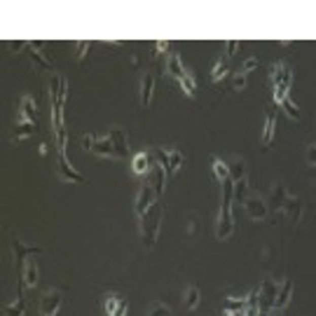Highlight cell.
<instances>
[{"label": "cell", "instance_id": "obj_39", "mask_svg": "<svg viewBox=\"0 0 316 316\" xmlns=\"http://www.w3.org/2000/svg\"><path fill=\"white\" fill-rule=\"evenodd\" d=\"M243 87H246V75L239 71V75H234V80H232V89L239 91V89H243Z\"/></svg>", "mask_w": 316, "mask_h": 316}, {"label": "cell", "instance_id": "obj_41", "mask_svg": "<svg viewBox=\"0 0 316 316\" xmlns=\"http://www.w3.org/2000/svg\"><path fill=\"white\" fill-rule=\"evenodd\" d=\"M304 157H307V164L309 166H316V146L307 148V155H304Z\"/></svg>", "mask_w": 316, "mask_h": 316}, {"label": "cell", "instance_id": "obj_22", "mask_svg": "<svg viewBox=\"0 0 316 316\" xmlns=\"http://www.w3.org/2000/svg\"><path fill=\"white\" fill-rule=\"evenodd\" d=\"M286 199H288L286 185H281V183H274L272 195H269V204H272L276 211H281V208H284V204H286Z\"/></svg>", "mask_w": 316, "mask_h": 316}, {"label": "cell", "instance_id": "obj_8", "mask_svg": "<svg viewBox=\"0 0 316 316\" xmlns=\"http://www.w3.org/2000/svg\"><path fill=\"white\" fill-rule=\"evenodd\" d=\"M12 251H14V258H17V265L21 269H24L26 258H28V256H40V253H43L40 246H26L21 239H14V241H12Z\"/></svg>", "mask_w": 316, "mask_h": 316}, {"label": "cell", "instance_id": "obj_17", "mask_svg": "<svg viewBox=\"0 0 316 316\" xmlns=\"http://www.w3.org/2000/svg\"><path fill=\"white\" fill-rule=\"evenodd\" d=\"M108 138L113 141V146H115L117 157H127V155H129V143H127V136H124V131H122V129H110Z\"/></svg>", "mask_w": 316, "mask_h": 316}, {"label": "cell", "instance_id": "obj_12", "mask_svg": "<svg viewBox=\"0 0 316 316\" xmlns=\"http://www.w3.org/2000/svg\"><path fill=\"white\" fill-rule=\"evenodd\" d=\"M246 216H249L251 220H265L267 218V204L262 199H256V197H251V199H246Z\"/></svg>", "mask_w": 316, "mask_h": 316}, {"label": "cell", "instance_id": "obj_42", "mask_svg": "<svg viewBox=\"0 0 316 316\" xmlns=\"http://www.w3.org/2000/svg\"><path fill=\"white\" fill-rule=\"evenodd\" d=\"M94 141H96V136L85 134L82 136V148H85V150H91V148H94Z\"/></svg>", "mask_w": 316, "mask_h": 316}, {"label": "cell", "instance_id": "obj_35", "mask_svg": "<svg viewBox=\"0 0 316 316\" xmlns=\"http://www.w3.org/2000/svg\"><path fill=\"white\" fill-rule=\"evenodd\" d=\"M87 52H89V43H87V40H80V43H75V59H78V61L85 59Z\"/></svg>", "mask_w": 316, "mask_h": 316}, {"label": "cell", "instance_id": "obj_24", "mask_svg": "<svg viewBox=\"0 0 316 316\" xmlns=\"http://www.w3.org/2000/svg\"><path fill=\"white\" fill-rule=\"evenodd\" d=\"M213 176H216V181L225 183L227 178H230V164H225V162L218 157H213Z\"/></svg>", "mask_w": 316, "mask_h": 316}, {"label": "cell", "instance_id": "obj_43", "mask_svg": "<svg viewBox=\"0 0 316 316\" xmlns=\"http://www.w3.org/2000/svg\"><path fill=\"white\" fill-rule=\"evenodd\" d=\"M127 309H129V302L127 300H122V302L117 304V309H115V314L113 316H127Z\"/></svg>", "mask_w": 316, "mask_h": 316}, {"label": "cell", "instance_id": "obj_30", "mask_svg": "<svg viewBox=\"0 0 316 316\" xmlns=\"http://www.w3.org/2000/svg\"><path fill=\"white\" fill-rule=\"evenodd\" d=\"M199 288L197 286H190L188 291H185V307H188V309H195L197 304H199Z\"/></svg>", "mask_w": 316, "mask_h": 316}, {"label": "cell", "instance_id": "obj_40", "mask_svg": "<svg viewBox=\"0 0 316 316\" xmlns=\"http://www.w3.org/2000/svg\"><path fill=\"white\" fill-rule=\"evenodd\" d=\"M148 316H171V311H169V307H164V304H155V307H152V311Z\"/></svg>", "mask_w": 316, "mask_h": 316}, {"label": "cell", "instance_id": "obj_34", "mask_svg": "<svg viewBox=\"0 0 316 316\" xmlns=\"http://www.w3.org/2000/svg\"><path fill=\"white\" fill-rule=\"evenodd\" d=\"M281 108L286 110V115L291 117V120H300V110H298V106L293 103L291 98H286V101H284V103H281Z\"/></svg>", "mask_w": 316, "mask_h": 316}, {"label": "cell", "instance_id": "obj_16", "mask_svg": "<svg viewBox=\"0 0 316 316\" xmlns=\"http://www.w3.org/2000/svg\"><path fill=\"white\" fill-rule=\"evenodd\" d=\"M166 176H169V173H166L164 169H162V166H157L155 164V169L150 171V173H148V181H150L152 178V188H155V195H157V199L162 195H164V185H166Z\"/></svg>", "mask_w": 316, "mask_h": 316}, {"label": "cell", "instance_id": "obj_10", "mask_svg": "<svg viewBox=\"0 0 316 316\" xmlns=\"http://www.w3.org/2000/svg\"><path fill=\"white\" fill-rule=\"evenodd\" d=\"M232 232H234V218H232V211H220L218 225H216V237L223 241V239L232 237Z\"/></svg>", "mask_w": 316, "mask_h": 316}, {"label": "cell", "instance_id": "obj_32", "mask_svg": "<svg viewBox=\"0 0 316 316\" xmlns=\"http://www.w3.org/2000/svg\"><path fill=\"white\" fill-rule=\"evenodd\" d=\"M152 157L157 159V166H162L164 171H169V152H166L164 148H155Z\"/></svg>", "mask_w": 316, "mask_h": 316}, {"label": "cell", "instance_id": "obj_44", "mask_svg": "<svg viewBox=\"0 0 316 316\" xmlns=\"http://www.w3.org/2000/svg\"><path fill=\"white\" fill-rule=\"evenodd\" d=\"M155 47H157V52H166V49H169V43H164V40H159V43L155 45Z\"/></svg>", "mask_w": 316, "mask_h": 316}, {"label": "cell", "instance_id": "obj_3", "mask_svg": "<svg viewBox=\"0 0 316 316\" xmlns=\"http://www.w3.org/2000/svg\"><path fill=\"white\" fill-rule=\"evenodd\" d=\"M157 195H155V188H152L150 183H143L141 185V190H138V195H136V206H134V211H136V216L138 218H143L148 211H150L155 204H157Z\"/></svg>", "mask_w": 316, "mask_h": 316}, {"label": "cell", "instance_id": "obj_36", "mask_svg": "<svg viewBox=\"0 0 316 316\" xmlns=\"http://www.w3.org/2000/svg\"><path fill=\"white\" fill-rule=\"evenodd\" d=\"M258 66H260V61H258L256 56H249V59H246V61L241 63V73L246 75V73H251V71H256Z\"/></svg>", "mask_w": 316, "mask_h": 316}, {"label": "cell", "instance_id": "obj_45", "mask_svg": "<svg viewBox=\"0 0 316 316\" xmlns=\"http://www.w3.org/2000/svg\"><path fill=\"white\" fill-rule=\"evenodd\" d=\"M38 150H40V155H47L49 146H47V143H40V148H38Z\"/></svg>", "mask_w": 316, "mask_h": 316}, {"label": "cell", "instance_id": "obj_31", "mask_svg": "<svg viewBox=\"0 0 316 316\" xmlns=\"http://www.w3.org/2000/svg\"><path fill=\"white\" fill-rule=\"evenodd\" d=\"M120 295H106V302H103V314L106 316H113L117 309V304H120Z\"/></svg>", "mask_w": 316, "mask_h": 316}, {"label": "cell", "instance_id": "obj_46", "mask_svg": "<svg viewBox=\"0 0 316 316\" xmlns=\"http://www.w3.org/2000/svg\"><path fill=\"white\" fill-rule=\"evenodd\" d=\"M239 314H241V311H232V309H225V314H223V316H239Z\"/></svg>", "mask_w": 316, "mask_h": 316}, {"label": "cell", "instance_id": "obj_25", "mask_svg": "<svg viewBox=\"0 0 316 316\" xmlns=\"http://www.w3.org/2000/svg\"><path fill=\"white\" fill-rule=\"evenodd\" d=\"M38 131V127L33 124V122H19L17 129H14V138H26V136H33Z\"/></svg>", "mask_w": 316, "mask_h": 316}, {"label": "cell", "instance_id": "obj_15", "mask_svg": "<svg viewBox=\"0 0 316 316\" xmlns=\"http://www.w3.org/2000/svg\"><path fill=\"white\" fill-rule=\"evenodd\" d=\"M274 131H276V115H274V110H267V115H265V124H262V131H260V141H262V146H265V148L272 143Z\"/></svg>", "mask_w": 316, "mask_h": 316}, {"label": "cell", "instance_id": "obj_13", "mask_svg": "<svg viewBox=\"0 0 316 316\" xmlns=\"http://www.w3.org/2000/svg\"><path fill=\"white\" fill-rule=\"evenodd\" d=\"M28 56H30V61H33L36 66L45 68V71H49V68H52V61H49L47 56L43 54V43H40V40H33V43H28Z\"/></svg>", "mask_w": 316, "mask_h": 316}, {"label": "cell", "instance_id": "obj_14", "mask_svg": "<svg viewBox=\"0 0 316 316\" xmlns=\"http://www.w3.org/2000/svg\"><path fill=\"white\" fill-rule=\"evenodd\" d=\"M152 91H155V75H152V73H146L143 78H141V91H138L141 106H143V108H146V106H150Z\"/></svg>", "mask_w": 316, "mask_h": 316}, {"label": "cell", "instance_id": "obj_37", "mask_svg": "<svg viewBox=\"0 0 316 316\" xmlns=\"http://www.w3.org/2000/svg\"><path fill=\"white\" fill-rule=\"evenodd\" d=\"M243 307H246V298H241V300L227 298V309H232V311H243Z\"/></svg>", "mask_w": 316, "mask_h": 316}, {"label": "cell", "instance_id": "obj_11", "mask_svg": "<svg viewBox=\"0 0 316 316\" xmlns=\"http://www.w3.org/2000/svg\"><path fill=\"white\" fill-rule=\"evenodd\" d=\"M131 169H134V173H138V176L150 173V171L155 169V164H152V152H136L134 159H131Z\"/></svg>", "mask_w": 316, "mask_h": 316}, {"label": "cell", "instance_id": "obj_33", "mask_svg": "<svg viewBox=\"0 0 316 316\" xmlns=\"http://www.w3.org/2000/svg\"><path fill=\"white\" fill-rule=\"evenodd\" d=\"M246 192H249V181H237L234 183V201H243L246 199Z\"/></svg>", "mask_w": 316, "mask_h": 316}, {"label": "cell", "instance_id": "obj_7", "mask_svg": "<svg viewBox=\"0 0 316 316\" xmlns=\"http://www.w3.org/2000/svg\"><path fill=\"white\" fill-rule=\"evenodd\" d=\"M24 288H26V284H24V279L19 276V281H17V300L10 302V304H5V316H24V311H26Z\"/></svg>", "mask_w": 316, "mask_h": 316}, {"label": "cell", "instance_id": "obj_28", "mask_svg": "<svg viewBox=\"0 0 316 316\" xmlns=\"http://www.w3.org/2000/svg\"><path fill=\"white\" fill-rule=\"evenodd\" d=\"M230 178H232L234 183H237V181H243V178H246V164H243L241 159H234V162L230 164Z\"/></svg>", "mask_w": 316, "mask_h": 316}, {"label": "cell", "instance_id": "obj_29", "mask_svg": "<svg viewBox=\"0 0 316 316\" xmlns=\"http://www.w3.org/2000/svg\"><path fill=\"white\" fill-rule=\"evenodd\" d=\"M181 166H183V155L178 150H169V171H166V173H169V176H173V173H176Z\"/></svg>", "mask_w": 316, "mask_h": 316}, {"label": "cell", "instance_id": "obj_1", "mask_svg": "<svg viewBox=\"0 0 316 316\" xmlns=\"http://www.w3.org/2000/svg\"><path fill=\"white\" fill-rule=\"evenodd\" d=\"M138 220H141L143 243H146L148 249H152L155 241H157V234H159V223H162V206H159V201L146 213V216H143V218H138Z\"/></svg>", "mask_w": 316, "mask_h": 316}, {"label": "cell", "instance_id": "obj_18", "mask_svg": "<svg viewBox=\"0 0 316 316\" xmlns=\"http://www.w3.org/2000/svg\"><path fill=\"white\" fill-rule=\"evenodd\" d=\"M91 152H94V155H98V157H117V150H115V146H113V141H110L108 136L94 141V148H91Z\"/></svg>", "mask_w": 316, "mask_h": 316}, {"label": "cell", "instance_id": "obj_20", "mask_svg": "<svg viewBox=\"0 0 316 316\" xmlns=\"http://www.w3.org/2000/svg\"><path fill=\"white\" fill-rule=\"evenodd\" d=\"M38 276H40V272H38L36 260H26L24 269H21V279H24L26 288H36L38 286Z\"/></svg>", "mask_w": 316, "mask_h": 316}, {"label": "cell", "instance_id": "obj_38", "mask_svg": "<svg viewBox=\"0 0 316 316\" xmlns=\"http://www.w3.org/2000/svg\"><path fill=\"white\" fill-rule=\"evenodd\" d=\"M239 49V40H227L225 43V59H232V56L237 54Z\"/></svg>", "mask_w": 316, "mask_h": 316}, {"label": "cell", "instance_id": "obj_19", "mask_svg": "<svg viewBox=\"0 0 316 316\" xmlns=\"http://www.w3.org/2000/svg\"><path fill=\"white\" fill-rule=\"evenodd\" d=\"M166 73H169L171 80H178V82H181L183 75L188 73V71L183 68V61H181V56H178V54H169V56H166Z\"/></svg>", "mask_w": 316, "mask_h": 316}, {"label": "cell", "instance_id": "obj_4", "mask_svg": "<svg viewBox=\"0 0 316 316\" xmlns=\"http://www.w3.org/2000/svg\"><path fill=\"white\" fill-rule=\"evenodd\" d=\"M258 291H260V311L269 314L274 307V300H276V293H279V284L272 279H265Z\"/></svg>", "mask_w": 316, "mask_h": 316}, {"label": "cell", "instance_id": "obj_21", "mask_svg": "<svg viewBox=\"0 0 316 316\" xmlns=\"http://www.w3.org/2000/svg\"><path fill=\"white\" fill-rule=\"evenodd\" d=\"M281 211L286 213L291 223H298L300 216H302V201H300L298 197H288L286 204H284V208H281Z\"/></svg>", "mask_w": 316, "mask_h": 316}, {"label": "cell", "instance_id": "obj_2", "mask_svg": "<svg viewBox=\"0 0 316 316\" xmlns=\"http://www.w3.org/2000/svg\"><path fill=\"white\" fill-rule=\"evenodd\" d=\"M272 82H274V103L281 106L288 98V89L293 82V73L286 63H274L272 66Z\"/></svg>", "mask_w": 316, "mask_h": 316}, {"label": "cell", "instance_id": "obj_5", "mask_svg": "<svg viewBox=\"0 0 316 316\" xmlns=\"http://www.w3.org/2000/svg\"><path fill=\"white\" fill-rule=\"evenodd\" d=\"M56 173H59L61 181L66 183H85V176L80 173L75 166H71L66 155H59V162H56Z\"/></svg>", "mask_w": 316, "mask_h": 316}, {"label": "cell", "instance_id": "obj_9", "mask_svg": "<svg viewBox=\"0 0 316 316\" xmlns=\"http://www.w3.org/2000/svg\"><path fill=\"white\" fill-rule=\"evenodd\" d=\"M291 298H293V281H291V279H284V281L279 284V293H276V300H274L272 311L286 309L288 302H291Z\"/></svg>", "mask_w": 316, "mask_h": 316}, {"label": "cell", "instance_id": "obj_6", "mask_svg": "<svg viewBox=\"0 0 316 316\" xmlns=\"http://www.w3.org/2000/svg\"><path fill=\"white\" fill-rule=\"evenodd\" d=\"M61 302H63L61 293L47 291V293L43 295V300H40V316H56V311H59Z\"/></svg>", "mask_w": 316, "mask_h": 316}, {"label": "cell", "instance_id": "obj_26", "mask_svg": "<svg viewBox=\"0 0 316 316\" xmlns=\"http://www.w3.org/2000/svg\"><path fill=\"white\" fill-rule=\"evenodd\" d=\"M227 63H230V59H220V61H216V66H213V71H211V80L213 82H220V80L227 75Z\"/></svg>", "mask_w": 316, "mask_h": 316}, {"label": "cell", "instance_id": "obj_23", "mask_svg": "<svg viewBox=\"0 0 316 316\" xmlns=\"http://www.w3.org/2000/svg\"><path fill=\"white\" fill-rule=\"evenodd\" d=\"M21 120H24V122H33V124H36V120H38V106H36V101H33L30 96L21 98Z\"/></svg>", "mask_w": 316, "mask_h": 316}, {"label": "cell", "instance_id": "obj_27", "mask_svg": "<svg viewBox=\"0 0 316 316\" xmlns=\"http://www.w3.org/2000/svg\"><path fill=\"white\" fill-rule=\"evenodd\" d=\"M181 89L185 91V96H195L197 94V82H195V78H192V73H185L181 78Z\"/></svg>", "mask_w": 316, "mask_h": 316}]
</instances>
